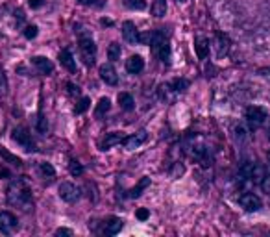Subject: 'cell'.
Segmentation results:
<instances>
[{"label":"cell","mask_w":270,"mask_h":237,"mask_svg":"<svg viewBox=\"0 0 270 237\" xmlns=\"http://www.w3.org/2000/svg\"><path fill=\"white\" fill-rule=\"evenodd\" d=\"M8 202L28 212L32 208V189L24 176L13 180L8 187Z\"/></svg>","instance_id":"cell-1"},{"label":"cell","mask_w":270,"mask_h":237,"mask_svg":"<svg viewBox=\"0 0 270 237\" xmlns=\"http://www.w3.org/2000/svg\"><path fill=\"white\" fill-rule=\"evenodd\" d=\"M152 50L159 56V59L163 63H170V45L167 41V37L163 32H152V41H150Z\"/></svg>","instance_id":"cell-2"},{"label":"cell","mask_w":270,"mask_h":237,"mask_svg":"<svg viewBox=\"0 0 270 237\" xmlns=\"http://www.w3.org/2000/svg\"><path fill=\"white\" fill-rule=\"evenodd\" d=\"M78 48H80V54L84 58L85 65H93L94 56H96V45L91 39V35H82L80 43H78Z\"/></svg>","instance_id":"cell-3"},{"label":"cell","mask_w":270,"mask_h":237,"mask_svg":"<svg viewBox=\"0 0 270 237\" xmlns=\"http://www.w3.org/2000/svg\"><path fill=\"white\" fill-rule=\"evenodd\" d=\"M11 139H13V141H15L24 152H34L35 150V144H34V141H32V136L28 134L26 128H22V126L13 128V132H11Z\"/></svg>","instance_id":"cell-4"},{"label":"cell","mask_w":270,"mask_h":237,"mask_svg":"<svg viewBox=\"0 0 270 237\" xmlns=\"http://www.w3.org/2000/svg\"><path fill=\"white\" fill-rule=\"evenodd\" d=\"M245 117H246V122L250 124V128L255 130V128H259L261 124H265V120L269 118V113H267L265 108H259V106H250V108L246 110Z\"/></svg>","instance_id":"cell-5"},{"label":"cell","mask_w":270,"mask_h":237,"mask_svg":"<svg viewBox=\"0 0 270 237\" xmlns=\"http://www.w3.org/2000/svg\"><path fill=\"white\" fill-rule=\"evenodd\" d=\"M58 195L63 202L72 204L80 198V187H76L74 184H70V182H63V184L58 187Z\"/></svg>","instance_id":"cell-6"},{"label":"cell","mask_w":270,"mask_h":237,"mask_svg":"<svg viewBox=\"0 0 270 237\" xmlns=\"http://www.w3.org/2000/svg\"><path fill=\"white\" fill-rule=\"evenodd\" d=\"M239 204H241V208L245 210V212H259L263 208V202L261 198L257 195H253V193H245V195L239 198Z\"/></svg>","instance_id":"cell-7"},{"label":"cell","mask_w":270,"mask_h":237,"mask_svg":"<svg viewBox=\"0 0 270 237\" xmlns=\"http://www.w3.org/2000/svg\"><path fill=\"white\" fill-rule=\"evenodd\" d=\"M13 228H17V217L9 212H0V232L11 234Z\"/></svg>","instance_id":"cell-8"},{"label":"cell","mask_w":270,"mask_h":237,"mask_svg":"<svg viewBox=\"0 0 270 237\" xmlns=\"http://www.w3.org/2000/svg\"><path fill=\"white\" fill-rule=\"evenodd\" d=\"M146 137H148V134H146V130H139L135 136H130V137H124V146H126L128 150H135V148H139L141 144L146 141Z\"/></svg>","instance_id":"cell-9"},{"label":"cell","mask_w":270,"mask_h":237,"mask_svg":"<svg viewBox=\"0 0 270 237\" xmlns=\"http://www.w3.org/2000/svg\"><path fill=\"white\" fill-rule=\"evenodd\" d=\"M98 72H100V78L108 85H117V82H118L117 71H115V67H113L111 63H104Z\"/></svg>","instance_id":"cell-10"},{"label":"cell","mask_w":270,"mask_h":237,"mask_svg":"<svg viewBox=\"0 0 270 237\" xmlns=\"http://www.w3.org/2000/svg\"><path fill=\"white\" fill-rule=\"evenodd\" d=\"M122 35H124V41L130 43V45H137L139 43V30L135 28L132 21H126L122 24Z\"/></svg>","instance_id":"cell-11"},{"label":"cell","mask_w":270,"mask_h":237,"mask_svg":"<svg viewBox=\"0 0 270 237\" xmlns=\"http://www.w3.org/2000/svg\"><path fill=\"white\" fill-rule=\"evenodd\" d=\"M32 63H34L35 69L39 72H43V74H50L52 71H54V63L48 58H45V56H35V58H32Z\"/></svg>","instance_id":"cell-12"},{"label":"cell","mask_w":270,"mask_h":237,"mask_svg":"<svg viewBox=\"0 0 270 237\" xmlns=\"http://www.w3.org/2000/svg\"><path fill=\"white\" fill-rule=\"evenodd\" d=\"M59 63L67 69L68 72H76V59H74V56L67 48H63V50L59 52Z\"/></svg>","instance_id":"cell-13"},{"label":"cell","mask_w":270,"mask_h":237,"mask_svg":"<svg viewBox=\"0 0 270 237\" xmlns=\"http://www.w3.org/2000/svg\"><path fill=\"white\" fill-rule=\"evenodd\" d=\"M122 141H124V136L120 132H111V134H106V137L102 139L100 148L102 150H108V148L115 146V144H120Z\"/></svg>","instance_id":"cell-14"},{"label":"cell","mask_w":270,"mask_h":237,"mask_svg":"<svg viewBox=\"0 0 270 237\" xmlns=\"http://www.w3.org/2000/svg\"><path fill=\"white\" fill-rule=\"evenodd\" d=\"M144 69V59L141 56H132L126 61V71L130 74H139Z\"/></svg>","instance_id":"cell-15"},{"label":"cell","mask_w":270,"mask_h":237,"mask_svg":"<svg viewBox=\"0 0 270 237\" xmlns=\"http://www.w3.org/2000/svg\"><path fill=\"white\" fill-rule=\"evenodd\" d=\"M194 48H196V56L198 59H205L209 56V39L205 37H198L194 43Z\"/></svg>","instance_id":"cell-16"},{"label":"cell","mask_w":270,"mask_h":237,"mask_svg":"<svg viewBox=\"0 0 270 237\" xmlns=\"http://www.w3.org/2000/svg\"><path fill=\"white\" fill-rule=\"evenodd\" d=\"M229 50V37L228 35H217V56L219 58H224Z\"/></svg>","instance_id":"cell-17"},{"label":"cell","mask_w":270,"mask_h":237,"mask_svg":"<svg viewBox=\"0 0 270 237\" xmlns=\"http://www.w3.org/2000/svg\"><path fill=\"white\" fill-rule=\"evenodd\" d=\"M122 219H118V217H111L108 222H106V234L108 236H117L118 232L122 230Z\"/></svg>","instance_id":"cell-18"},{"label":"cell","mask_w":270,"mask_h":237,"mask_svg":"<svg viewBox=\"0 0 270 237\" xmlns=\"http://www.w3.org/2000/svg\"><path fill=\"white\" fill-rule=\"evenodd\" d=\"M0 158L6 161V163H9V165H13V167H21L22 165V160L19 158V156H15V154H11L8 150V148H0Z\"/></svg>","instance_id":"cell-19"},{"label":"cell","mask_w":270,"mask_h":237,"mask_svg":"<svg viewBox=\"0 0 270 237\" xmlns=\"http://www.w3.org/2000/svg\"><path fill=\"white\" fill-rule=\"evenodd\" d=\"M150 186V178H141V182L137 184V186L132 189V191H128V198H139L141 196V193H143L146 187Z\"/></svg>","instance_id":"cell-20"},{"label":"cell","mask_w":270,"mask_h":237,"mask_svg":"<svg viewBox=\"0 0 270 237\" xmlns=\"http://www.w3.org/2000/svg\"><path fill=\"white\" fill-rule=\"evenodd\" d=\"M118 104H120V108L124 111H132L135 108L134 96L128 93H118Z\"/></svg>","instance_id":"cell-21"},{"label":"cell","mask_w":270,"mask_h":237,"mask_svg":"<svg viewBox=\"0 0 270 237\" xmlns=\"http://www.w3.org/2000/svg\"><path fill=\"white\" fill-rule=\"evenodd\" d=\"M167 13V0H154L152 4V15L154 17H165Z\"/></svg>","instance_id":"cell-22"},{"label":"cell","mask_w":270,"mask_h":237,"mask_svg":"<svg viewBox=\"0 0 270 237\" xmlns=\"http://www.w3.org/2000/svg\"><path fill=\"white\" fill-rule=\"evenodd\" d=\"M110 110H111V100L108 98V96H104V98H100V100H98V104H96L94 115H96V117H102V115H106V113H108Z\"/></svg>","instance_id":"cell-23"},{"label":"cell","mask_w":270,"mask_h":237,"mask_svg":"<svg viewBox=\"0 0 270 237\" xmlns=\"http://www.w3.org/2000/svg\"><path fill=\"white\" fill-rule=\"evenodd\" d=\"M120 52H122L120 45H118V43H111L110 47H108V58H110V61L120 59Z\"/></svg>","instance_id":"cell-24"},{"label":"cell","mask_w":270,"mask_h":237,"mask_svg":"<svg viewBox=\"0 0 270 237\" xmlns=\"http://www.w3.org/2000/svg\"><path fill=\"white\" fill-rule=\"evenodd\" d=\"M170 87L174 89V93H176V95L178 93H183L187 87H189V82H187L185 78H176V80L170 84Z\"/></svg>","instance_id":"cell-25"},{"label":"cell","mask_w":270,"mask_h":237,"mask_svg":"<svg viewBox=\"0 0 270 237\" xmlns=\"http://www.w3.org/2000/svg\"><path fill=\"white\" fill-rule=\"evenodd\" d=\"M68 172H70L72 176H82V174H84V167H82V163L76 160H70V163H68Z\"/></svg>","instance_id":"cell-26"},{"label":"cell","mask_w":270,"mask_h":237,"mask_svg":"<svg viewBox=\"0 0 270 237\" xmlns=\"http://www.w3.org/2000/svg\"><path fill=\"white\" fill-rule=\"evenodd\" d=\"M89 106H91V98H87V96H84L82 100L78 102V106H76V113H78V115H82L84 111L89 110Z\"/></svg>","instance_id":"cell-27"},{"label":"cell","mask_w":270,"mask_h":237,"mask_svg":"<svg viewBox=\"0 0 270 237\" xmlns=\"http://www.w3.org/2000/svg\"><path fill=\"white\" fill-rule=\"evenodd\" d=\"M124 4L132 9H144L146 8V2H144V0H124Z\"/></svg>","instance_id":"cell-28"},{"label":"cell","mask_w":270,"mask_h":237,"mask_svg":"<svg viewBox=\"0 0 270 237\" xmlns=\"http://www.w3.org/2000/svg\"><path fill=\"white\" fill-rule=\"evenodd\" d=\"M46 128H48V122H46L45 115L39 113V118H37V130H39L41 134H45V132H46Z\"/></svg>","instance_id":"cell-29"},{"label":"cell","mask_w":270,"mask_h":237,"mask_svg":"<svg viewBox=\"0 0 270 237\" xmlns=\"http://www.w3.org/2000/svg\"><path fill=\"white\" fill-rule=\"evenodd\" d=\"M39 169H41V172L45 176H54V174H56V170H54V167H52L50 163H41Z\"/></svg>","instance_id":"cell-30"},{"label":"cell","mask_w":270,"mask_h":237,"mask_svg":"<svg viewBox=\"0 0 270 237\" xmlns=\"http://www.w3.org/2000/svg\"><path fill=\"white\" fill-rule=\"evenodd\" d=\"M185 172V167L181 165V163H174V169L170 170V176L172 178H178V176H181Z\"/></svg>","instance_id":"cell-31"},{"label":"cell","mask_w":270,"mask_h":237,"mask_svg":"<svg viewBox=\"0 0 270 237\" xmlns=\"http://www.w3.org/2000/svg\"><path fill=\"white\" fill-rule=\"evenodd\" d=\"M24 37L26 39H35L37 37V26H26V30H24Z\"/></svg>","instance_id":"cell-32"},{"label":"cell","mask_w":270,"mask_h":237,"mask_svg":"<svg viewBox=\"0 0 270 237\" xmlns=\"http://www.w3.org/2000/svg\"><path fill=\"white\" fill-rule=\"evenodd\" d=\"M261 189L267 193V195H270V172L261 178Z\"/></svg>","instance_id":"cell-33"},{"label":"cell","mask_w":270,"mask_h":237,"mask_svg":"<svg viewBox=\"0 0 270 237\" xmlns=\"http://www.w3.org/2000/svg\"><path fill=\"white\" fill-rule=\"evenodd\" d=\"M150 41H152V32L139 34V43H141V45H150Z\"/></svg>","instance_id":"cell-34"},{"label":"cell","mask_w":270,"mask_h":237,"mask_svg":"<svg viewBox=\"0 0 270 237\" xmlns=\"http://www.w3.org/2000/svg\"><path fill=\"white\" fill-rule=\"evenodd\" d=\"M235 136H237V139H241V141H243V139H246L245 126H241V124H239V126H235Z\"/></svg>","instance_id":"cell-35"},{"label":"cell","mask_w":270,"mask_h":237,"mask_svg":"<svg viewBox=\"0 0 270 237\" xmlns=\"http://www.w3.org/2000/svg\"><path fill=\"white\" fill-rule=\"evenodd\" d=\"M6 87H8V84H6V76H4V71L0 69V91H2V95L6 93Z\"/></svg>","instance_id":"cell-36"},{"label":"cell","mask_w":270,"mask_h":237,"mask_svg":"<svg viewBox=\"0 0 270 237\" xmlns=\"http://www.w3.org/2000/svg\"><path fill=\"white\" fill-rule=\"evenodd\" d=\"M148 215H150V213H148V210L141 208V210L137 212V219H139V220H146V219H148Z\"/></svg>","instance_id":"cell-37"},{"label":"cell","mask_w":270,"mask_h":237,"mask_svg":"<svg viewBox=\"0 0 270 237\" xmlns=\"http://www.w3.org/2000/svg\"><path fill=\"white\" fill-rule=\"evenodd\" d=\"M67 87H68V93H70V95H80V87H78V85H74V84H70V82H68Z\"/></svg>","instance_id":"cell-38"},{"label":"cell","mask_w":270,"mask_h":237,"mask_svg":"<svg viewBox=\"0 0 270 237\" xmlns=\"http://www.w3.org/2000/svg\"><path fill=\"white\" fill-rule=\"evenodd\" d=\"M56 236H72V232L67 228H58L56 230Z\"/></svg>","instance_id":"cell-39"},{"label":"cell","mask_w":270,"mask_h":237,"mask_svg":"<svg viewBox=\"0 0 270 237\" xmlns=\"http://www.w3.org/2000/svg\"><path fill=\"white\" fill-rule=\"evenodd\" d=\"M28 4H30L32 8H41V6H43V0H28Z\"/></svg>","instance_id":"cell-40"},{"label":"cell","mask_w":270,"mask_h":237,"mask_svg":"<svg viewBox=\"0 0 270 237\" xmlns=\"http://www.w3.org/2000/svg\"><path fill=\"white\" fill-rule=\"evenodd\" d=\"M80 4H84V6H91V4H94L96 0H78Z\"/></svg>","instance_id":"cell-41"},{"label":"cell","mask_w":270,"mask_h":237,"mask_svg":"<svg viewBox=\"0 0 270 237\" xmlns=\"http://www.w3.org/2000/svg\"><path fill=\"white\" fill-rule=\"evenodd\" d=\"M8 174H9L8 170H0V178H2V176H8Z\"/></svg>","instance_id":"cell-42"},{"label":"cell","mask_w":270,"mask_h":237,"mask_svg":"<svg viewBox=\"0 0 270 237\" xmlns=\"http://www.w3.org/2000/svg\"><path fill=\"white\" fill-rule=\"evenodd\" d=\"M176 2H187V0H176Z\"/></svg>","instance_id":"cell-43"},{"label":"cell","mask_w":270,"mask_h":237,"mask_svg":"<svg viewBox=\"0 0 270 237\" xmlns=\"http://www.w3.org/2000/svg\"><path fill=\"white\" fill-rule=\"evenodd\" d=\"M269 141H270V128H269Z\"/></svg>","instance_id":"cell-44"},{"label":"cell","mask_w":270,"mask_h":237,"mask_svg":"<svg viewBox=\"0 0 270 237\" xmlns=\"http://www.w3.org/2000/svg\"><path fill=\"white\" fill-rule=\"evenodd\" d=\"M269 161H270V152H269Z\"/></svg>","instance_id":"cell-45"}]
</instances>
